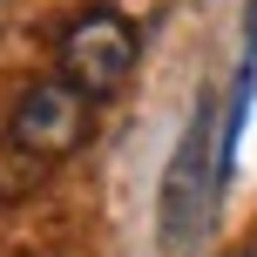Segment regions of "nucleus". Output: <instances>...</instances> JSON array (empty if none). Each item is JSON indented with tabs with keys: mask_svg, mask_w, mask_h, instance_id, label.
Wrapping results in <instances>:
<instances>
[{
	"mask_svg": "<svg viewBox=\"0 0 257 257\" xmlns=\"http://www.w3.org/2000/svg\"><path fill=\"white\" fill-rule=\"evenodd\" d=\"M217 210V95H196L190 128H183L176 156L163 169V210H156V237L169 257H190L210 230Z\"/></svg>",
	"mask_w": 257,
	"mask_h": 257,
	"instance_id": "1",
	"label": "nucleus"
},
{
	"mask_svg": "<svg viewBox=\"0 0 257 257\" xmlns=\"http://www.w3.org/2000/svg\"><path fill=\"white\" fill-rule=\"evenodd\" d=\"M136 54H142V34L122 7H81L61 27V81H75L88 102L115 95L136 75Z\"/></svg>",
	"mask_w": 257,
	"mask_h": 257,
	"instance_id": "2",
	"label": "nucleus"
},
{
	"mask_svg": "<svg viewBox=\"0 0 257 257\" xmlns=\"http://www.w3.org/2000/svg\"><path fill=\"white\" fill-rule=\"evenodd\" d=\"M95 128V102L75 88V81H34V88L14 102V122H7V142L14 149H27L34 163H61V156H75L81 142H88Z\"/></svg>",
	"mask_w": 257,
	"mask_h": 257,
	"instance_id": "3",
	"label": "nucleus"
},
{
	"mask_svg": "<svg viewBox=\"0 0 257 257\" xmlns=\"http://www.w3.org/2000/svg\"><path fill=\"white\" fill-rule=\"evenodd\" d=\"M230 257H257V230H250V237H244V244H237Z\"/></svg>",
	"mask_w": 257,
	"mask_h": 257,
	"instance_id": "4",
	"label": "nucleus"
},
{
	"mask_svg": "<svg viewBox=\"0 0 257 257\" xmlns=\"http://www.w3.org/2000/svg\"><path fill=\"white\" fill-rule=\"evenodd\" d=\"M250 61H257V0H250Z\"/></svg>",
	"mask_w": 257,
	"mask_h": 257,
	"instance_id": "5",
	"label": "nucleus"
}]
</instances>
